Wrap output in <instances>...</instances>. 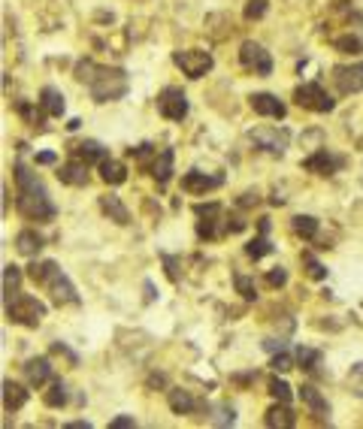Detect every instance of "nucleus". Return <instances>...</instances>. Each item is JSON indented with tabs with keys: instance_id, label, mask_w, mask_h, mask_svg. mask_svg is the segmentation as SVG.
<instances>
[{
	"instance_id": "0eeeda50",
	"label": "nucleus",
	"mask_w": 363,
	"mask_h": 429,
	"mask_svg": "<svg viewBox=\"0 0 363 429\" xmlns=\"http://www.w3.org/2000/svg\"><path fill=\"white\" fill-rule=\"evenodd\" d=\"M294 100H297V106L309 109V112H333V106H336L333 97L327 94L318 82H306V85H299L294 91Z\"/></svg>"
},
{
	"instance_id": "b1692460",
	"label": "nucleus",
	"mask_w": 363,
	"mask_h": 429,
	"mask_svg": "<svg viewBox=\"0 0 363 429\" xmlns=\"http://www.w3.org/2000/svg\"><path fill=\"white\" fill-rule=\"evenodd\" d=\"M40 106H43L52 118H61V115H64V106H67V103H64V94H61L58 88L45 85V88L40 91Z\"/></svg>"
},
{
	"instance_id": "4c0bfd02",
	"label": "nucleus",
	"mask_w": 363,
	"mask_h": 429,
	"mask_svg": "<svg viewBox=\"0 0 363 429\" xmlns=\"http://www.w3.org/2000/svg\"><path fill=\"white\" fill-rule=\"evenodd\" d=\"M269 366H272V372H288V369H294V360H290V354L279 351L276 357L269 360Z\"/></svg>"
},
{
	"instance_id": "ea45409f",
	"label": "nucleus",
	"mask_w": 363,
	"mask_h": 429,
	"mask_svg": "<svg viewBox=\"0 0 363 429\" xmlns=\"http://www.w3.org/2000/svg\"><path fill=\"white\" fill-rule=\"evenodd\" d=\"M233 421H236V414H233V408H227V405L218 408V414L212 417V423H218V426H227V423H233Z\"/></svg>"
},
{
	"instance_id": "a18cd8bd",
	"label": "nucleus",
	"mask_w": 363,
	"mask_h": 429,
	"mask_svg": "<svg viewBox=\"0 0 363 429\" xmlns=\"http://www.w3.org/2000/svg\"><path fill=\"white\" fill-rule=\"evenodd\" d=\"M67 429H91V423L88 421H73V423H67Z\"/></svg>"
},
{
	"instance_id": "e433bc0d",
	"label": "nucleus",
	"mask_w": 363,
	"mask_h": 429,
	"mask_svg": "<svg viewBox=\"0 0 363 429\" xmlns=\"http://www.w3.org/2000/svg\"><path fill=\"white\" fill-rule=\"evenodd\" d=\"M267 0H249V3H245V18H249V22H258V18H263L267 15Z\"/></svg>"
},
{
	"instance_id": "9d476101",
	"label": "nucleus",
	"mask_w": 363,
	"mask_h": 429,
	"mask_svg": "<svg viewBox=\"0 0 363 429\" xmlns=\"http://www.w3.org/2000/svg\"><path fill=\"white\" fill-rule=\"evenodd\" d=\"M333 85H336V91H339V94H345V97L363 91V61L333 67Z\"/></svg>"
},
{
	"instance_id": "79ce46f5",
	"label": "nucleus",
	"mask_w": 363,
	"mask_h": 429,
	"mask_svg": "<svg viewBox=\"0 0 363 429\" xmlns=\"http://www.w3.org/2000/svg\"><path fill=\"white\" fill-rule=\"evenodd\" d=\"M131 426H136L133 417H115V421L109 423V429H131Z\"/></svg>"
},
{
	"instance_id": "dca6fc26",
	"label": "nucleus",
	"mask_w": 363,
	"mask_h": 429,
	"mask_svg": "<svg viewBox=\"0 0 363 429\" xmlns=\"http://www.w3.org/2000/svg\"><path fill=\"white\" fill-rule=\"evenodd\" d=\"M299 399H303V405L318 417V421H330V405H327V399L321 396V390L318 387L303 384L299 387Z\"/></svg>"
},
{
	"instance_id": "f8f14e48",
	"label": "nucleus",
	"mask_w": 363,
	"mask_h": 429,
	"mask_svg": "<svg viewBox=\"0 0 363 429\" xmlns=\"http://www.w3.org/2000/svg\"><path fill=\"white\" fill-rule=\"evenodd\" d=\"M251 140H254V145H258V149L269 151V154H285V149H288V136L279 133L276 127H254Z\"/></svg>"
},
{
	"instance_id": "5701e85b",
	"label": "nucleus",
	"mask_w": 363,
	"mask_h": 429,
	"mask_svg": "<svg viewBox=\"0 0 363 429\" xmlns=\"http://www.w3.org/2000/svg\"><path fill=\"white\" fill-rule=\"evenodd\" d=\"M167 402H170V408L176 414H194L197 412V399L191 396L188 390H179V387L167 390Z\"/></svg>"
},
{
	"instance_id": "1a4fd4ad",
	"label": "nucleus",
	"mask_w": 363,
	"mask_h": 429,
	"mask_svg": "<svg viewBox=\"0 0 363 429\" xmlns=\"http://www.w3.org/2000/svg\"><path fill=\"white\" fill-rule=\"evenodd\" d=\"M158 112L167 118V121H182L188 115V97L182 88H163L158 94Z\"/></svg>"
},
{
	"instance_id": "a211bd4d",
	"label": "nucleus",
	"mask_w": 363,
	"mask_h": 429,
	"mask_svg": "<svg viewBox=\"0 0 363 429\" xmlns=\"http://www.w3.org/2000/svg\"><path fill=\"white\" fill-rule=\"evenodd\" d=\"M100 209H103V215L109 218V221H115V224H131V212H127V206L118 200L115 194H106V197H100Z\"/></svg>"
},
{
	"instance_id": "f03ea898",
	"label": "nucleus",
	"mask_w": 363,
	"mask_h": 429,
	"mask_svg": "<svg viewBox=\"0 0 363 429\" xmlns=\"http://www.w3.org/2000/svg\"><path fill=\"white\" fill-rule=\"evenodd\" d=\"M76 79L85 82L94 103H112V100H121L131 88L127 82V73L118 67H97L94 61H79L76 63Z\"/></svg>"
},
{
	"instance_id": "c85d7f7f",
	"label": "nucleus",
	"mask_w": 363,
	"mask_h": 429,
	"mask_svg": "<svg viewBox=\"0 0 363 429\" xmlns=\"http://www.w3.org/2000/svg\"><path fill=\"white\" fill-rule=\"evenodd\" d=\"M267 390H269V396L276 399V402L290 405V399H294V393H290V384H288L285 378H279V375H272V378L267 381Z\"/></svg>"
},
{
	"instance_id": "2eb2a0df",
	"label": "nucleus",
	"mask_w": 363,
	"mask_h": 429,
	"mask_svg": "<svg viewBox=\"0 0 363 429\" xmlns=\"http://www.w3.org/2000/svg\"><path fill=\"white\" fill-rule=\"evenodd\" d=\"M249 103H251V109L258 115H263V118H285L288 115V106L281 103L279 97H272V94H251L249 97Z\"/></svg>"
},
{
	"instance_id": "c03bdc74",
	"label": "nucleus",
	"mask_w": 363,
	"mask_h": 429,
	"mask_svg": "<svg viewBox=\"0 0 363 429\" xmlns=\"http://www.w3.org/2000/svg\"><path fill=\"white\" fill-rule=\"evenodd\" d=\"M254 203H258V194H251V190L242 194V200H239V206H254Z\"/></svg>"
},
{
	"instance_id": "a19ab883",
	"label": "nucleus",
	"mask_w": 363,
	"mask_h": 429,
	"mask_svg": "<svg viewBox=\"0 0 363 429\" xmlns=\"http://www.w3.org/2000/svg\"><path fill=\"white\" fill-rule=\"evenodd\" d=\"M52 354H64V357H67V360L73 363V366H76V363H79L76 354H73V351L67 348V345H61V342H54V345H52Z\"/></svg>"
},
{
	"instance_id": "6ab92c4d",
	"label": "nucleus",
	"mask_w": 363,
	"mask_h": 429,
	"mask_svg": "<svg viewBox=\"0 0 363 429\" xmlns=\"http://www.w3.org/2000/svg\"><path fill=\"white\" fill-rule=\"evenodd\" d=\"M149 172L154 176V181H158L161 188L167 185V181L172 179V149H161V151H158V158L151 160Z\"/></svg>"
},
{
	"instance_id": "7c9ffc66",
	"label": "nucleus",
	"mask_w": 363,
	"mask_h": 429,
	"mask_svg": "<svg viewBox=\"0 0 363 429\" xmlns=\"http://www.w3.org/2000/svg\"><path fill=\"white\" fill-rule=\"evenodd\" d=\"M333 49L342 52V54H357V52H363V36H360V33L336 36V40H333Z\"/></svg>"
},
{
	"instance_id": "4be33fe9",
	"label": "nucleus",
	"mask_w": 363,
	"mask_h": 429,
	"mask_svg": "<svg viewBox=\"0 0 363 429\" xmlns=\"http://www.w3.org/2000/svg\"><path fill=\"white\" fill-rule=\"evenodd\" d=\"M24 402H27V390L22 387V384H15V381H3V408L9 414H15L18 408H24Z\"/></svg>"
},
{
	"instance_id": "c9c22d12",
	"label": "nucleus",
	"mask_w": 363,
	"mask_h": 429,
	"mask_svg": "<svg viewBox=\"0 0 363 429\" xmlns=\"http://www.w3.org/2000/svg\"><path fill=\"white\" fill-rule=\"evenodd\" d=\"M233 281H236V290L242 294V299H249V303H254V299H258V287H254V281L249 276H236Z\"/></svg>"
},
{
	"instance_id": "f257e3e1",
	"label": "nucleus",
	"mask_w": 363,
	"mask_h": 429,
	"mask_svg": "<svg viewBox=\"0 0 363 429\" xmlns=\"http://www.w3.org/2000/svg\"><path fill=\"white\" fill-rule=\"evenodd\" d=\"M13 176H15V206L18 212H22L27 221H36V224H49L54 221V215H58V209L45 194L43 181L36 179V172H31L24 160H15L13 163Z\"/></svg>"
},
{
	"instance_id": "20e7f679",
	"label": "nucleus",
	"mask_w": 363,
	"mask_h": 429,
	"mask_svg": "<svg viewBox=\"0 0 363 429\" xmlns=\"http://www.w3.org/2000/svg\"><path fill=\"white\" fill-rule=\"evenodd\" d=\"M197 212V236L200 239H221V236L230 233V215L224 212L221 203H197L194 206Z\"/></svg>"
},
{
	"instance_id": "f704fd0d",
	"label": "nucleus",
	"mask_w": 363,
	"mask_h": 429,
	"mask_svg": "<svg viewBox=\"0 0 363 429\" xmlns=\"http://www.w3.org/2000/svg\"><path fill=\"white\" fill-rule=\"evenodd\" d=\"M303 266H306V276L312 281H324L327 278V269L312 257V254H303Z\"/></svg>"
},
{
	"instance_id": "7ed1b4c3",
	"label": "nucleus",
	"mask_w": 363,
	"mask_h": 429,
	"mask_svg": "<svg viewBox=\"0 0 363 429\" xmlns=\"http://www.w3.org/2000/svg\"><path fill=\"white\" fill-rule=\"evenodd\" d=\"M27 278L34 281V285L45 287L54 299V306H73L79 303V294L76 287H73V281L67 278V272H64L54 260H34L31 266H27Z\"/></svg>"
},
{
	"instance_id": "58836bf2",
	"label": "nucleus",
	"mask_w": 363,
	"mask_h": 429,
	"mask_svg": "<svg viewBox=\"0 0 363 429\" xmlns=\"http://www.w3.org/2000/svg\"><path fill=\"white\" fill-rule=\"evenodd\" d=\"M267 285H269V287H285V285H288V269H281V266L269 269V272H267Z\"/></svg>"
},
{
	"instance_id": "412c9836",
	"label": "nucleus",
	"mask_w": 363,
	"mask_h": 429,
	"mask_svg": "<svg viewBox=\"0 0 363 429\" xmlns=\"http://www.w3.org/2000/svg\"><path fill=\"white\" fill-rule=\"evenodd\" d=\"M43 245H45V239L36 230H22L15 236V251L24 254V257H36V254L43 251Z\"/></svg>"
},
{
	"instance_id": "aec40b11",
	"label": "nucleus",
	"mask_w": 363,
	"mask_h": 429,
	"mask_svg": "<svg viewBox=\"0 0 363 429\" xmlns=\"http://www.w3.org/2000/svg\"><path fill=\"white\" fill-rule=\"evenodd\" d=\"M70 151H73V158L85 160L88 167H91V163H103V160L109 158L106 149H103V145H100L97 140H85V142H79L76 149H70Z\"/></svg>"
},
{
	"instance_id": "4468645a",
	"label": "nucleus",
	"mask_w": 363,
	"mask_h": 429,
	"mask_svg": "<svg viewBox=\"0 0 363 429\" xmlns=\"http://www.w3.org/2000/svg\"><path fill=\"white\" fill-rule=\"evenodd\" d=\"M58 181L70 188H85L88 185V163L79 158H70L64 167H58Z\"/></svg>"
},
{
	"instance_id": "37998d69",
	"label": "nucleus",
	"mask_w": 363,
	"mask_h": 429,
	"mask_svg": "<svg viewBox=\"0 0 363 429\" xmlns=\"http://www.w3.org/2000/svg\"><path fill=\"white\" fill-rule=\"evenodd\" d=\"M58 160V154L54 151H43V154H36V163H43V167H49V163Z\"/></svg>"
},
{
	"instance_id": "c756f323",
	"label": "nucleus",
	"mask_w": 363,
	"mask_h": 429,
	"mask_svg": "<svg viewBox=\"0 0 363 429\" xmlns=\"http://www.w3.org/2000/svg\"><path fill=\"white\" fill-rule=\"evenodd\" d=\"M67 387H64V381H52V387L43 393V402L49 408H64L67 405Z\"/></svg>"
},
{
	"instance_id": "6e6552de",
	"label": "nucleus",
	"mask_w": 363,
	"mask_h": 429,
	"mask_svg": "<svg viewBox=\"0 0 363 429\" xmlns=\"http://www.w3.org/2000/svg\"><path fill=\"white\" fill-rule=\"evenodd\" d=\"M239 63L249 73H254V76H269L272 73V58H269V52L263 49L260 43H251V40H245L239 45Z\"/></svg>"
},
{
	"instance_id": "f3484780",
	"label": "nucleus",
	"mask_w": 363,
	"mask_h": 429,
	"mask_svg": "<svg viewBox=\"0 0 363 429\" xmlns=\"http://www.w3.org/2000/svg\"><path fill=\"white\" fill-rule=\"evenodd\" d=\"M24 378H27V384L40 390L43 384H49L52 381V363L45 360V357H34V360H27L24 363Z\"/></svg>"
},
{
	"instance_id": "423d86ee",
	"label": "nucleus",
	"mask_w": 363,
	"mask_h": 429,
	"mask_svg": "<svg viewBox=\"0 0 363 429\" xmlns=\"http://www.w3.org/2000/svg\"><path fill=\"white\" fill-rule=\"evenodd\" d=\"M172 63L185 73L188 79H203L212 70V54L203 49H185V52H172Z\"/></svg>"
},
{
	"instance_id": "72a5a7b5",
	"label": "nucleus",
	"mask_w": 363,
	"mask_h": 429,
	"mask_svg": "<svg viewBox=\"0 0 363 429\" xmlns=\"http://www.w3.org/2000/svg\"><path fill=\"white\" fill-rule=\"evenodd\" d=\"M269 251H272V245H269V239H267V233H260L258 239H251L249 245H245V254H249L251 260H260V257H267Z\"/></svg>"
},
{
	"instance_id": "39448f33",
	"label": "nucleus",
	"mask_w": 363,
	"mask_h": 429,
	"mask_svg": "<svg viewBox=\"0 0 363 429\" xmlns=\"http://www.w3.org/2000/svg\"><path fill=\"white\" fill-rule=\"evenodd\" d=\"M3 306H6V317L18 326H40V321L45 317V306L36 296H27V294H15Z\"/></svg>"
},
{
	"instance_id": "a878e982",
	"label": "nucleus",
	"mask_w": 363,
	"mask_h": 429,
	"mask_svg": "<svg viewBox=\"0 0 363 429\" xmlns=\"http://www.w3.org/2000/svg\"><path fill=\"white\" fill-rule=\"evenodd\" d=\"M100 179H103L106 185H124V181H127L124 163L115 160V158H106L103 163H100Z\"/></svg>"
},
{
	"instance_id": "cd10ccee",
	"label": "nucleus",
	"mask_w": 363,
	"mask_h": 429,
	"mask_svg": "<svg viewBox=\"0 0 363 429\" xmlns=\"http://www.w3.org/2000/svg\"><path fill=\"white\" fill-rule=\"evenodd\" d=\"M18 285H22V269L13 266V263H6L3 266V303L6 299H13L15 294H22Z\"/></svg>"
},
{
	"instance_id": "9b49d317",
	"label": "nucleus",
	"mask_w": 363,
	"mask_h": 429,
	"mask_svg": "<svg viewBox=\"0 0 363 429\" xmlns=\"http://www.w3.org/2000/svg\"><path fill=\"white\" fill-rule=\"evenodd\" d=\"M221 185H224V176H209V172H200V170H191L182 176V190H188V194H209V190Z\"/></svg>"
},
{
	"instance_id": "2f4dec72",
	"label": "nucleus",
	"mask_w": 363,
	"mask_h": 429,
	"mask_svg": "<svg viewBox=\"0 0 363 429\" xmlns=\"http://www.w3.org/2000/svg\"><path fill=\"white\" fill-rule=\"evenodd\" d=\"M290 227H294V233L303 236V239H315V236H318V227H321V224H318L312 215H297L294 221H290Z\"/></svg>"
},
{
	"instance_id": "393cba45",
	"label": "nucleus",
	"mask_w": 363,
	"mask_h": 429,
	"mask_svg": "<svg viewBox=\"0 0 363 429\" xmlns=\"http://www.w3.org/2000/svg\"><path fill=\"white\" fill-rule=\"evenodd\" d=\"M263 423L267 426H281V429H290L297 423V417H294V412L285 405V402H279V405H272L267 414H263Z\"/></svg>"
},
{
	"instance_id": "ddd939ff",
	"label": "nucleus",
	"mask_w": 363,
	"mask_h": 429,
	"mask_svg": "<svg viewBox=\"0 0 363 429\" xmlns=\"http://www.w3.org/2000/svg\"><path fill=\"white\" fill-rule=\"evenodd\" d=\"M339 167H342V158H336V154L327 151V149H318L315 154H309V158L303 160V170L315 172V176H333Z\"/></svg>"
},
{
	"instance_id": "bb28decb",
	"label": "nucleus",
	"mask_w": 363,
	"mask_h": 429,
	"mask_svg": "<svg viewBox=\"0 0 363 429\" xmlns=\"http://www.w3.org/2000/svg\"><path fill=\"white\" fill-rule=\"evenodd\" d=\"M15 112L18 115H22L24 118V121L27 124H34V127H40V130H43V124H45V115H49V112H45V109L40 106V109H34L31 103H27V100H15Z\"/></svg>"
},
{
	"instance_id": "49530a36",
	"label": "nucleus",
	"mask_w": 363,
	"mask_h": 429,
	"mask_svg": "<svg viewBox=\"0 0 363 429\" xmlns=\"http://www.w3.org/2000/svg\"><path fill=\"white\" fill-rule=\"evenodd\" d=\"M6 212H9V190L3 188V215H6Z\"/></svg>"
},
{
	"instance_id": "473e14b6",
	"label": "nucleus",
	"mask_w": 363,
	"mask_h": 429,
	"mask_svg": "<svg viewBox=\"0 0 363 429\" xmlns=\"http://www.w3.org/2000/svg\"><path fill=\"white\" fill-rule=\"evenodd\" d=\"M297 363L299 369L312 372V375H318V366H321V354L312 351V348H297Z\"/></svg>"
}]
</instances>
